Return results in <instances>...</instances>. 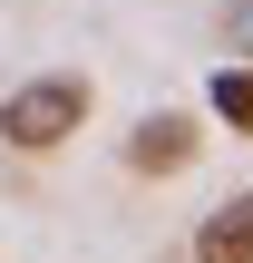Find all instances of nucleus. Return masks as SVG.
Segmentation results:
<instances>
[{"instance_id": "nucleus-1", "label": "nucleus", "mask_w": 253, "mask_h": 263, "mask_svg": "<svg viewBox=\"0 0 253 263\" xmlns=\"http://www.w3.org/2000/svg\"><path fill=\"white\" fill-rule=\"evenodd\" d=\"M78 127H88V78H78V68L20 78V88L0 98V146H20V156H49V146H68Z\"/></svg>"}, {"instance_id": "nucleus-2", "label": "nucleus", "mask_w": 253, "mask_h": 263, "mask_svg": "<svg viewBox=\"0 0 253 263\" xmlns=\"http://www.w3.org/2000/svg\"><path fill=\"white\" fill-rule=\"evenodd\" d=\"M195 146H205V137H195V117H185V107H156V117H137L127 166H137V176H185V166H195Z\"/></svg>"}, {"instance_id": "nucleus-3", "label": "nucleus", "mask_w": 253, "mask_h": 263, "mask_svg": "<svg viewBox=\"0 0 253 263\" xmlns=\"http://www.w3.org/2000/svg\"><path fill=\"white\" fill-rule=\"evenodd\" d=\"M195 263H253V185L224 195V205L195 224Z\"/></svg>"}, {"instance_id": "nucleus-4", "label": "nucleus", "mask_w": 253, "mask_h": 263, "mask_svg": "<svg viewBox=\"0 0 253 263\" xmlns=\"http://www.w3.org/2000/svg\"><path fill=\"white\" fill-rule=\"evenodd\" d=\"M215 117H224L234 137H253V59H224V68H215Z\"/></svg>"}, {"instance_id": "nucleus-5", "label": "nucleus", "mask_w": 253, "mask_h": 263, "mask_svg": "<svg viewBox=\"0 0 253 263\" xmlns=\"http://www.w3.org/2000/svg\"><path fill=\"white\" fill-rule=\"evenodd\" d=\"M224 49L253 59V0H224Z\"/></svg>"}]
</instances>
